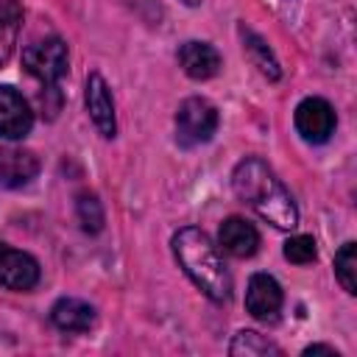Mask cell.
Returning a JSON list of instances; mask_svg holds the SVG:
<instances>
[{"instance_id":"cell-12","label":"cell","mask_w":357,"mask_h":357,"mask_svg":"<svg viewBox=\"0 0 357 357\" xmlns=\"http://www.w3.org/2000/svg\"><path fill=\"white\" fill-rule=\"evenodd\" d=\"M218 243H220V248H223L226 254L245 259V257H251V254L257 251L259 234H257V229H254L248 220H243V218H226V220L220 223Z\"/></svg>"},{"instance_id":"cell-17","label":"cell","mask_w":357,"mask_h":357,"mask_svg":"<svg viewBox=\"0 0 357 357\" xmlns=\"http://www.w3.org/2000/svg\"><path fill=\"white\" fill-rule=\"evenodd\" d=\"M335 276L349 296L357 293V243L340 245V251L335 254Z\"/></svg>"},{"instance_id":"cell-16","label":"cell","mask_w":357,"mask_h":357,"mask_svg":"<svg viewBox=\"0 0 357 357\" xmlns=\"http://www.w3.org/2000/svg\"><path fill=\"white\" fill-rule=\"evenodd\" d=\"M229 354H245V357H268V354H273V357H282V349L273 343V340H268L265 335H259V332H254V329H243V332H237L234 335V340L229 343Z\"/></svg>"},{"instance_id":"cell-20","label":"cell","mask_w":357,"mask_h":357,"mask_svg":"<svg viewBox=\"0 0 357 357\" xmlns=\"http://www.w3.org/2000/svg\"><path fill=\"white\" fill-rule=\"evenodd\" d=\"M114 3L126 6L128 11H134L137 17H142L145 22H159V17H162L156 0H114Z\"/></svg>"},{"instance_id":"cell-22","label":"cell","mask_w":357,"mask_h":357,"mask_svg":"<svg viewBox=\"0 0 357 357\" xmlns=\"http://www.w3.org/2000/svg\"><path fill=\"white\" fill-rule=\"evenodd\" d=\"M184 3H187V6H198L201 0H184Z\"/></svg>"},{"instance_id":"cell-10","label":"cell","mask_w":357,"mask_h":357,"mask_svg":"<svg viewBox=\"0 0 357 357\" xmlns=\"http://www.w3.org/2000/svg\"><path fill=\"white\" fill-rule=\"evenodd\" d=\"M39 173V159L25 148H0V184L8 190L25 187Z\"/></svg>"},{"instance_id":"cell-8","label":"cell","mask_w":357,"mask_h":357,"mask_svg":"<svg viewBox=\"0 0 357 357\" xmlns=\"http://www.w3.org/2000/svg\"><path fill=\"white\" fill-rule=\"evenodd\" d=\"M33 126V112L28 100L8 84L0 86V137L22 139Z\"/></svg>"},{"instance_id":"cell-3","label":"cell","mask_w":357,"mask_h":357,"mask_svg":"<svg viewBox=\"0 0 357 357\" xmlns=\"http://www.w3.org/2000/svg\"><path fill=\"white\" fill-rule=\"evenodd\" d=\"M22 67L39 78L45 86H56L70 67L67 59V45L59 36H47V39H36L31 45H25L22 50Z\"/></svg>"},{"instance_id":"cell-7","label":"cell","mask_w":357,"mask_h":357,"mask_svg":"<svg viewBox=\"0 0 357 357\" xmlns=\"http://www.w3.org/2000/svg\"><path fill=\"white\" fill-rule=\"evenodd\" d=\"M282 287L273 276L268 273H254L248 279V290H245V310L257 318V321H276L279 310H282Z\"/></svg>"},{"instance_id":"cell-4","label":"cell","mask_w":357,"mask_h":357,"mask_svg":"<svg viewBox=\"0 0 357 357\" xmlns=\"http://www.w3.org/2000/svg\"><path fill=\"white\" fill-rule=\"evenodd\" d=\"M218 131V109L206 98H187L176 112V139L184 148H195L212 139Z\"/></svg>"},{"instance_id":"cell-2","label":"cell","mask_w":357,"mask_h":357,"mask_svg":"<svg viewBox=\"0 0 357 357\" xmlns=\"http://www.w3.org/2000/svg\"><path fill=\"white\" fill-rule=\"evenodd\" d=\"M173 254L181 265V271L192 279V284L212 298L215 304L229 301L231 296V273L223 265V257L218 245L209 240V234L198 226H184L170 240Z\"/></svg>"},{"instance_id":"cell-6","label":"cell","mask_w":357,"mask_h":357,"mask_svg":"<svg viewBox=\"0 0 357 357\" xmlns=\"http://www.w3.org/2000/svg\"><path fill=\"white\" fill-rule=\"evenodd\" d=\"M39 282V262L6 243H0V284L8 290H31Z\"/></svg>"},{"instance_id":"cell-21","label":"cell","mask_w":357,"mask_h":357,"mask_svg":"<svg viewBox=\"0 0 357 357\" xmlns=\"http://www.w3.org/2000/svg\"><path fill=\"white\" fill-rule=\"evenodd\" d=\"M312 354H329V357H340L332 346H321V343H315V346H307L304 349V357H312Z\"/></svg>"},{"instance_id":"cell-18","label":"cell","mask_w":357,"mask_h":357,"mask_svg":"<svg viewBox=\"0 0 357 357\" xmlns=\"http://www.w3.org/2000/svg\"><path fill=\"white\" fill-rule=\"evenodd\" d=\"M75 215H78V223H81L84 231L98 234L103 229V220H106L103 218V204L98 201L95 192H81L75 198Z\"/></svg>"},{"instance_id":"cell-1","label":"cell","mask_w":357,"mask_h":357,"mask_svg":"<svg viewBox=\"0 0 357 357\" xmlns=\"http://www.w3.org/2000/svg\"><path fill=\"white\" fill-rule=\"evenodd\" d=\"M231 190L243 204H248L262 220L273 223L276 229H293L298 223L293 195L259 156H245L243 162H237L231 173Z\"/></svg>"},{"instance_id":"cell-14","label":"cell","mask_w":357,"mask_h":357,"mask_svg":"<svg viewBox=\"0 0 357 357\" xmlns=\"http://www.w3.org/2000/svg\"><path fill=\"white\" fill-rule=\"evenodd\" d=\"M240 36H243V50H245V56L251 59V64H254L265 78L279 81L282 70H279V61H276L273 50L268 47V42H265L259 33H254L251 28H240Z\"/></svg>"},{"instance_id":"cell-19","label":"cell","mask_w":357,"mask_h":357,"mask_svg":"<svg viewBox=\"0 0 357 357\" xmlns=\"http://www.w3.org/2000/svg\"><path fill=\"white\" fill-rule=\"evenodd\" d=\"M284 257L296 265H307L318 257V248H315V240L310 234H296L284 243Z\"/></svg>"},{"instance_id":"cell-13","label":"cell","mask_w":357,"mask_h":357,"mask_svg":"<svg viewBox=\"0 0 357 357\" xmlns=\"http://www.w3.org/2000/svg\"><path fill=\"white\" fill-rule=\"evenodd\" d=\"M50 321L61 332H89L95 326V310L81 298H59L50 310Z\"/></svg>"},{"instance_id":"cell-15","label":"cell","mask_w":357,"mask_h":357,"mask_svg":"<svg viewBox=\"0 0 357 357\" xmlns=\"http://www.w3.org/2000/svg\"><path fill=\"white\" fill-rule=\"evenodd\" d=\"M20 0H0V64L8 61L14 45H17V33H20Z\"/></svg>"},{"instance_id":"cell-5","label":"cell","mask_w":357,"mask_h":357,"mask_svg":"<svg viewBox=\"0 0 357 357\" xmlns=\"http://www.w3.org/2000/svg\"><path fill=\"white\" fill-rule=\"evenodd\" d=\"M293 123H296V131L301 134V139L318 145V142H326L335 131V109L324 98H304L296 106Z\"/></svg>"},{"instance_id":"cell-11","label":"cell","mask_w":357,"mask_h":357,"mask_svg":"<svg viewBox=\"0 0 357 357\" xmlns=\"http://www.w3.org/2000/svg\"><path fill=\"white\" fill-rule=\"evenodd\" d=\"M178 64H181V70L190 78L206 81V78L218 75V70H220V53L209 42H184L178 47Z\"/></svg>"},{"instance_id":"cell-9","label":"cell","mask_w":357,"mask_h":357,"mask_svg":"<svg viewBox=\"0 0 357 357\" xmlns=\"http://www.w3.org/2000/svg\"><path fill=\"white\" fill-rule=\"evenodd\" d=\"M86 112L92 126L98 128L100 137L112 139L117 134V120H114V100L109 92V84L103 81V75L92 73L86 78Z\"/></svg>"}]
</instances>
